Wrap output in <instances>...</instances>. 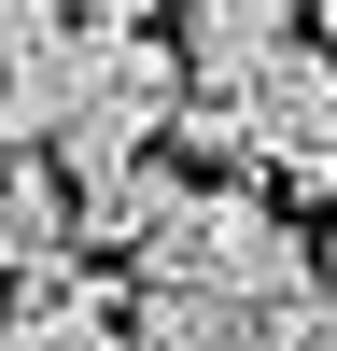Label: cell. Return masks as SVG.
Listing matches in <instances>:
<instances>
[{"instance_id":"obj_1","label":"cell","mask_w":337,"mask_h":351,"mask_svg":"<svg viewBox=\"0 0 337 351\" xmlns=\"http://www.w3.org/2000/svg\"><path fill=\"white\" fill-rule=\"evenodd\" d=\"M168 127H183V43L127 28V43H112V71H99V99H84V112H71V141H56L71 197H84V183H112V169H140V155H168Z\"/></svg>"},{"instance_id":"obj_2","label":"cell","mask_w":337,"mask_h":351,"mask_svg":"<svg viewBox=\"0 0 337 351\" xmlns=\"http://www.w3.org/2000/svg\"><path fill=\"white\" fill-rule=\"evenodd\" d=\"M0 351H140V281H112V267L14 281V309H0Z\"/></svg>"},{"instance_id":"obj_3","label":"cell","mask_w":337,"mask_h":351,"mask_svg":"<svg viewBox=\"0 0 337 351\" xmlns=\"http://www.w3.org/2000/svg\"><path fill=\"white\" fill-rule=\"evenodd\" d=\"M84 267V211L56 155H0V281H56Z\"/></svg>"},{"instance_id":"obj_4","label":"cell","mask_w":337,"mask_h":351,"mask_svg":"<svg viewBox=\"0 0 337 351\" xmlns=\"http://www.w3.org/2000/svg\"><path fill=\"white\" fill-rule=\"evenodd\" d=\"M71 211H84V253H127V267H155V253H168V225L197 211V183H183L168 155H140V169H112V183H84Z\"/></svg>"},{"instance_id":"obj_5","label":"cell","mask_w":337,"mask_h":351,"mask_svg":"<svg viewBox=\"0 0 337 351\" xmlns=\"http://www.w3.org/2000/svg\"><path fill=\"white\" fill-rule=\"evenodd\" d=\"M197 28H211V43H295L309 0H197Z\"/></svg>"},{"instance_id":"obj_6","label":"cell","mask_w":337,"mask_h":351,"mask_svg":"<svg viewBox=\"0 0 337 351\" xmlns=\"http://www.w3.org/2000/svg\"><path fill=\"white\" fill-rule=\"evenodd\" d=\"M309 43H323V56H337V0H309Z\"/></svg>"},{"instance_id":"obj_7","label":"cell","mask_w":337,"mask_h":351,"mask_svg":"<svg viewBox=\"0 0 337 351\" xmlns=\"http://www.w3.org/2000/svg\"><path fill=\"white\" fill-rule=\"evenodd\" d=\"M56 14H71V0H56Z\"/></svg>"}]
</instances>
